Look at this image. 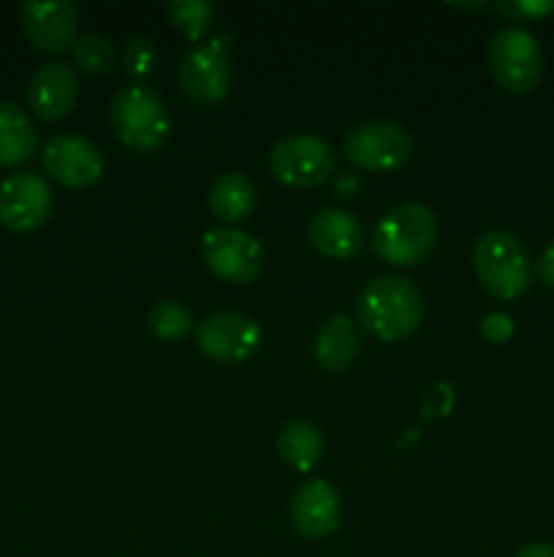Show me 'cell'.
I'll return each mask as SVG.
<instances>
[{
	"instance_id": "cell-1",
	"label": "cell",
	"mask_w": 554,
	"mask_h": 557,
	"mask_svg": "<svg viewBox=\"0 0 554 557\" xmlns=\"http://www.w3.org/2000/svg\"><path fill=\"white\" fill-rule=\"evenodd\" d=\"M358 319L369 335L383 343H396L421 326L424 297L407 277H373L358 297Z\"/></svg>"
},
{
	"instance_id": "cell-2",
	"label": "cell",
	"mask_w": 554,
	"mask_h": 557,
	"mask_svg": "<svg viewBox=\"0 0 554 557\" xmlns=\"http://www.w3.org/2000/svg\"><path fill=\"white\" fill-rule=\"evenodd\" d=\"M438 218L421 201L391 207L373 232V250L391 267H416L429 259L438 245Z\"/></svg>"
},
{
	"instance_id": "cell-3",
	"label": "cell",
	"mask_w": 554,
	"mask_h": 557,
	"mask_svg": "<svg viewBox=\"0 0 554 557\" xmlns=\"http://www.w3.org/2000/svg\"><path fill=\"white\" fill-rule=\"evenodd\" d=\"M109 120L117 139L141 156L161 150L172 134V114L166 103L144 82H134L112 98Z\"/></svg>"
},
{
	"instance_id": "cell-4",
	"label": "cell",
	"mask_w": 554,
	"mask_h": 557,
	"mask_svg": "<svg viewBox=\"0 0 554 557\" xmlns=\"http://www.w3.org/2000/svg\"><path fill=\"white\" fill-rule=\"evenodd\" d=\"M473 270L478 283L494 299H519L532 286V264L519 237L503 228L483 234L473 248Z\"/></svg>"
},
{
	"instance_id": "cell-5",
	"label": "cell",
	"mask_w": 554,
	"mask_h": 557,
	"mask_svg": "<svg viewBox=\"0 0 554 557\" xmlns=\"http://www.w3.org/2000/svg\"><path fill=\"white\" fill-rule=\"evenodd\" d=\"M487 63L498 87L511 96L536 90L543 76V52L525 27L508 25L494 30L487 47Z\"/></svg>"
},
{
	"instance_id": "cell-6",
	"label": "cell",
	"mask_w": 554,
	"mask_h": 557,
	"mask_svg": "<svg viewBox=\"0 0 554 557\" xmlns=\"http://www.w3.org/2000/svg\"><path fill=\"white\" fill-rule=\"evenodd\" d=\"M342 158L364 172H396L413 158V139L394 120H367L342 139Z\"/></svg>"
},
{
	"instance_id": "cell-7",
	"label": "cell",
	"mask_w": 554,
	"mask_h": 557,
	"mask_svg": "<svg viewBox=\"0 0 554 557\" xmlns=\"http://www.w3.org/2000/svg\"><path fill=\"white\" fill-rule=\"evenodd\" d=\"M228 36H212L182 54L177 65V85L182 96L196 107H215L228 96L231 65H228Z\"/></svg>"
},
{
	"instance_id": "cell-8",
	"label": "cell",
	"mask_w": 554,
	"mask_h": 557,
	"mask_svg": "<svg viewBox=\"0 0 554 557\" xmlns=\"http://www.w3.org/2000/svg\"><path fill=\"white\" fill-rule=\"evenodd\" d=\"M337 156L320 136L297 134L277 141L269 152V172L291 188H313L335 174Z\"/></svg>"
},
{
	"instance_id": "cell-9",
	"label": "cell",
	"mask_w": 554,
	"mask_h": 557,
	"mask_svg": "<svg viewBox=\"0 0 554 557\" xmlns=\"http://www.w3.org/2000/svg\"><path fill=\"white\" fill-rule=\"evenodd\" d=\"M201 256H204V264L210 267L212 275L234 283V286L253 283L266 264V253L259 239L250 237L242 228L228 226L212 228L204 234Z\"/></svg>"
},
{
	"instance_id": "cell-10",
	"label": "cell",
	"mask_w": 554,
	"mask_h": 557,
	"mask_svg": "<svg viewBox=\"0 0 554 557\" xmlns=\"http://www.w3.org/2000/svg\"><path fill=\"white\" fill-rule=\"evenodd\" d=\"M52 190L36 172H16L0 183V223L14 234L41 228L52 215Z\"/></svg>"
},
{
	"instance_id": "cell-11",
	"label": "cell",
	"mask_w": 554,
	"mask_h": 557,
	"mask_svg": "<svg viewBox=\"0 0 554 557\" xmlns=\"http://www.w3.org/2000/svg\"><path fill=\"white\" fill-rule=\"evenodd\" d=\"M43 169L65 188H90L101 180L106 161L96 141L81 134H60L43 145Z\"/></svg>"
},
{
	"instance_id": "cell-12",
	"label": "cell",
	"mask_w": 554,
	"mask_h": 557,
	"mask_svg": "<svg viewBox=\"0 0 554 557\" xmlns=\"http://www.w3.org/2000/svg\"><path fill=\"white\" fill-rule=\"evenodd\" d=\"M204 357L223 364H242L255 357L261 346V330L253 319L242 313H212L196 330Z\"/></svg>"
},
{
	"instance_id": "cell-13",
	"label": "cell",
	"mask_w": 554,
	"mask_h": 557,
	"mask_svg": "<svg viewBox=\"0 0 554 557\" xmlns=\"http://www.w3.org/2000/svg\"><path fill=\"white\" fill-rule=\"evenodd\" d=\"M22 30L27 41L47 54H60L71 49L79 38V9L71 0L52 3H22Z\"/></svg>"
},
{
	"instance_id": "cell-14",
	"label": "cell",
	"mask_w": 554,
	"mask_h": 557,
	"mask_svg": "<svg viewBox=\"0 0 554 557\" xmlns=\"http://www.w3.org/2000/svg\"><path fill=\"white\" fill-rule=\"evenodd\" d=\"M293 531L302 539H326L340 528V493L326 479H310L299 484L291 498Z\"/></svg>"
},
{
	"instance_id": "cell-15",
	"label": "cell",
	"mask_w": 554,
	"mask_h": 557,
	"mask_svg": "<svg viewBox=\"0 0 554 557\" xmlns=\"http://www.w3.org/2000/svg\"><path fill=\"white\" fill-rule=\"evenodd\" d=\"M79 96V79L74 65L54 60L36 69L27 85V103L41 120H60L74 109Z\"/></svg>"
},
{
	"instance_id": "cell-16",
	"label": "cell",
	"mask_w": 554,
	"mask_h": 557,
	"mask_svg": "<svg viewBox=\"0 0 554 557\" xmlns=\"http://www.w3.org/2000/svg\"><path fill=\"white\" fill-rule=\"evenodd\" d=\"M310 245L326 259L348 261L364 248V226L351 210L324 207L313 215L307 226Z\"/></svg>"
},
{
	"instance_id": "cell-17",
	"label": "cell",
	"mask_w": 554,
	"mask_h": 557,
	"mask_svg": "<svg viewBox=\"0 0 554 557\" xmlns=\"http://www.w3.org/2000/svg\"><path fill=\"white\" fill-rule=\"evenodd\" d=\"M358 330L348 315H335L320 326L315 337V362L326 373H348L358 357Z\"/></svg>"
},
{
	"instance_id": "cell-18",
	"label": "cell",
	"mask_w": 554,
	"mask_h": 557,
	"mask_svg": "<svg viewBox=\"0 0 554 557\" xmlns=\"http://www.w3.org/2000/svg\"><path fill=\"white\" fill-rule=\"evenodd\" d=\"M38 150V131L25 109L0 101V166H22Z\"/></svg>"
},
{
	"instance_id": "cell-19",
	"label": "cell",
	"mask_w": 554,
	"mask_h": 557,
	"mask_svg": "<svg viewBox=\"0 0 554 557\" xmlns=\"http://www.w3.org/2000/svg\"><path fill=\"white\" fill-rule=\"evenodd\" d=\"M259 190L255 183L242 172H226L212 183L210 188V210L223 223H242L253 215Z\"/></svg>"
},
{
	"instance_id": "cell-20",
	"label": "cell",
	"mask_w": 554,
	"mask_h": 557,
	"mask_svg": "<svg viewBox=\"0 0 554 557\" xmlns=\"http://www.w3.org/2000/svg\"><path fill=\"white\" fill-rule=\"evenodd\" d=\"M277 455L293 471L310 473L318 466L320 457H324V435H320V430L315 424L293 419L277 435Z\"/></svg>"
},
{
	"instance_id": "cell-21",
	"label": "cell",
	"mask_w": 554,
	"mask_h": 557,
	"mask_svg": "<svg viewBox=\"0 0 554 557\" xmlns=\"http://www.w3.org/2000/svg\"><path fill=\"white\" fill-rule=\"evenodd\" d=\"M147 326L163 343H179L193 332V313L177 299H163L147 313Z\"/></svg>"
},
{
	"instance_id": "cell-22",
	"label": "cell",
	"mask_w": 554,
	"mask_h": 557,
	"mask_svg": "<svg viewBox=\"0 0 554 557\" xmlns=\"http://www.w3.org/2000/svg\"><path fill=\"white\" fill-rule=\"evenodd\" d=\"M163 11L188 41H201L215 20V5L206 0H168Z\"/></svg>"
},
{
	"instance_id": "cell-23",
	"label": "cell",
	"mask_w": 554,
	"mask_h": 557,
	"mask_svg": "<svg viewBox=\"0 0 554 557\" xmlns=\"http://www.w3.org/2000/svg\"><path fill=\"white\" fill-rule=\"evenodd\" d=\"M71 54H74L76 69L85 71V74H106L114 65V47L101 33H85V36L76 38Z\"/></svg>"
},
{
	"instance_id": "cell-24",
	"label": "cell",
	"mask_w": 554,
	"mask_h": 557,
	"mask_svg": "<svg viewBox=\"0 0 554 557\" xmlns=\"http://www.w3.org/2000/svg\"><path fill=\"white\" fill-rule=\"evenodd\" d=\"M158 65V49L152 44V38L147 36H134L123 49V69L125 74L134 76L136 82L147 79V76L155 71Z\"/></svg>"
},
{
	"instance_id": "cell-25",
	"label": "cell",
	"mask_w": 554,
	"mask_h": 557,
	"mask_svg": "<svg viewBox=\"0 0 554 557\" xmlns=\"http://www.w3.org/2000/svg\"><path fill=\"white\" fill-rule=\"evenodd\" d=\"M494 11L516 22H538L554 14V0H516V3H494Z\"/></svg>"
},
{
	"instance_id": "cell-26",
	"label": "cell",
	"mask_w": 554,
	"mask_h": 557,
	"mask_svg": "<svg viewBox=\"0 0 554 557\" xmlns=\"http://www.w3.org/2000/svg\"><path fill=\"white\" fill-rule=\"evenodd\" d=\"M358 190H362V180H358L356 172L345 169V172H337L331 174V194L342 201H351L356 199Z\"/></svg>"
},
{
	"instance_id": "cell-27",
	"label": "cell",
	"mask_w": 554,
	"mask_h": 557,
	"mask_svg": "<svg viewBox=\"0 0 554 557\" xmlns=\"http://www.w3.org/2000/svg\"><path fill=\"white\" fill-rule=\"evenodd\" d=\"M481 332L487 335V341L503 343V341H508L511 332H514V321H511L508 315H503V313H492V315H487V319H483Z\"/></svg>"
},
{
	"instance_id": "cell-28",
	"label": "cell",
	"mask_w": 554,
	"mask_h": 557,
	"mask_svg": "<svg viewBox=\"0 0 554 557\" xmlns=\"http://www.w3.org/2000/svg\"><path fill=\"white\" fill-rule=\"evenodd\" d=\"M536 275L538 281L543 283L546 288H554V239L541 250L536 261Z\"/></svg>"
},
{
	"instance_id": "cell-29",
	"label": "cell",
	"mask_w": 554,
	"mask_h": 557,
	"mask_svg": "<svg viewBox=\"0 0 554 557\" xmlns=\"http://www.w3.org/2000/svg\"><path fill=\"white\" fill-rule=\"evenodd\" d=\"M516 557H554V547L546 542H532L527 547H521Z\"/></svg>"
}]
</instances>
